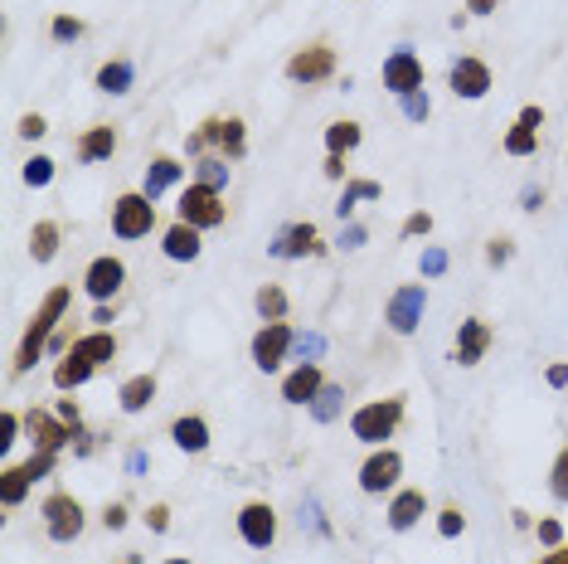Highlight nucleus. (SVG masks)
I'll return each instance as SVG.
<instances>
[{
	"instance_id": "603ef678",
	"label": "nucleus",
	"mask_w": 568,
	"mask_h": 564,
	"mask_svg": "<svg viewBox=\"0 0 568 564\" xmlns=\"http://www.w3.org/2000/svg\"><path fill=\"white\" fill-rule=\"evenodd\" d=\"M432 229V214H413L408 219V234H428Z\"/></svg>"
},
{
	"instance_id": "1a4fd4ad",
	"label": "nucleus",
	"mask_w": 568,
	"mask_h": 564,
	"mask_svg": "<svg viewBox=\"0 0 568 564\" xmlns=\"http://www.w3.org/2000/svg\"><path fill=\"white\" fill-rule=\"evenodd\" d=\"M335 74V54H330L326 44H306L292 54V64H287V78L292 83H321V78Z\"/></svg>"
},
{
	"instance_id": "8fccbe9b",
	"label": "nucleus",
	"mask_w": 568,
	"mask_h": 564,
	"mask_svg": "<svg viewBox=\"0 0 568 564\" xmlns=\"http://www.w3.org/2000/svg\"><path fill=\"white\" fill-rule=\"evenodd\" d=\"M505 258H510V239H491V263L501 268Z\"/></svg>"
},
{
	"instance_id": "7ed1b4c3",
	"label": "nucleus",
	"mask_w": 568,
	"mask_h": 564,
	"mask_svg": "<svg viewBox=\"0 0 568 564\" xmlns=\"http://www.w3.org/2000/svg\"><path fill=\"white\" fill-rule=\"evenodd\" d=\"M398 418H404V399H375L355 414V438L359 443H384V438H394Z\"/></svg>"
},
{
	"instance_id": "f704fd0d",
	"label": "nucleus",
	"mask_w": 568,
	"mask_h": 564,
	"mask_svg": "<svg viewBox=\"0 0 568 564\" xmlns=\"http://www.w3.org/2000/svg\"><path fill=\"white\" fill-rule=\"evenodd\" d=\"M505 151H510V156H530V151H534V127L515 122V127L505 131Z\"/></svg>"
},
{
	"instance_id": "5fc2aeb1",
	"label": "nucleus",
	"mask_w": 568,
	"mask_h": 564,
	"mask_svg": "<svg viewBox=\"0 0 568 564\" xmlns=\"http://www.w3.org/2000/svg\"><path fill=\"white\" fill-rule=\"evenodd\" d=\"M520 122H525V127H540L544 112H540V107H525V112H520Z\"/></svg>"
},
{
	"instance_id": "5701e85b",
	"label": "nucleus",
	"mask_w": 568,
	"mask_h": 564,
	"mask_svg": "<svg viewBox=\"0 0 568 564\" xmlns=\"http://www.w3.org/2000/svg\"><path fill=\"white\" fill-rule=\"evenodd\" d=\"M151 394H156V375L127 379V385H122V409H127V414H141V409L151 404Z\"/></svg>"
},
{
	"instance_id": "f8f14e48",
	"label": "nucleus",
	"mask_w": 568,
	"mask_h": 564,
	"mask_svg": "<svg viewBox=\"0 0 568 564\" xmlns=\"http://www.w3.org/2000/svg\"><path fill=\"white\" fill-rule=\"evenodd\" d=\"M122 282H127V268H122L117 258H92L88 263V278H83V287H88L92 302H112V297L122 292Z\"/></svg>"
},
{
	"instance_id": "37998d69",
	"label": "nucleus",
	"mask_w": 568,
	"mask_h": 564,
	"mask_svg": "<svg viewBox=\"0 0 568 564\" xmlns=\"http://www.w3.org/2000/svg\"><path fill=\"white\" fill-rule=\"evenodd\" d=\"M365 239H369V234H365V224H359V229L350 224V229L340 234V249H365Z\"/></svg>"
},
{
	"instance_id": "864d4df0",
	"label": "nucleus",
	"mask_w": 568,
	"mask_h": 564,
	"mask_svg": "<svg viewBox=\"0 0 568 564\" xmlns=\"http://www.w3.org/2000/svg\"><path fill=\"white\" fill-rule=\"evenodd\" d=\"M495 5H501V0H467V10H471V15H491Z\"/></svg>"
},
{
	"instance_id": "4d7b16f0",
	"label": "nucleus",
	"mask_w": 568,
	"mask_h": 564,
	"mask_svg": "<svg viewBox=\"0 0 568 564\" xmlns=\"http://www.w3.org/2000/svg\"><path fill=\"white\" fill-rule=\"evenodd\" d=\"M540 564H568V545H554V555H544Z\"/></svg>"
},
{
	"instance_id": "bb28decb",
	"label": "nucleus",
	"mask_w": 568,
	"mask_h": 564,
	"mask_svg": "<svg viewBox=\"0 0 568 564\" xmlns=\"http://www.w3.org/2000/svg\"><path fill=\"white\" fill-rule=\"evenodd\" d=\"M214 141H219V147H224V156H229V161H239L243 151H248V131H243V122H239V117L219 122V131H214Z\"/></svg>"
},
{
	"instance_id": "6e6d98bb",
	"label": "nucleus",
	"mask_w": 568,
	"mask_h": 564,
	"mask_svg": "<svg viewBox=\"0 0 568 564\" xmlns=\"http://www.w3.org/2000/svg\"><path fill=\"white\" fill-rule=\"evenodd\" d=\"M326 176H330V180H340V176H345V161L330 156V161H326Z\"/></svg>"
},
{
	"instance_id": "393cba45",
	"label": "nucleus",
	"mask_w": 568,
	"mask_h": 564,
	"mask_svg": "<svg viewBox=\"0 0 568 564\" xmlns=\"http://www.w3.org/2000/svg\"><path fill=\"white\" fill-rule=\"evenodd\" d=\"M54 253H59V224H35V229H29V258L49 263Z\"/></svg>"
},
{
	"instance_id": "3c124183",
	"label": "nucleus",
	"mask_w": 568,
	"mask_h": 564,
	"mask_svg": "<svg viewBox=\"0 0 568 564\" xmlns=\"http://www.w3.org/2000/svg\"><path fill=\"white\" fill-rule=\"evenodd\" d=\"M544 379H549L554 389H564V385H568V365H549V370H544Z\"/></svg>"
},
{
	"instance_id": "39448f33",
	"label": "nucleus",
	"mask_w": 568,
	"mask_h": 564,
	"mask_svg": "<svg viewBox=\"0 0 568 564\" xmlns=\"http://www.w3.org/2000/svg\"><path fill=\"white\" fill-rule=\"evenodd\" d=\"M292 326L287 322H267L263 331H257V341H253V361H257V370H282V361H287V351H292Z\"/></svg>"
},
{
	"instance_id": "79ce46f5",
	"label": "nucleus",
	"mask_w": 568,
	"mask_h": 564,
	"mask_svg": "<svg viewBox=\"0 0 568 564\" xmlns=\"http://www.w3.org/2000/svg\"><path fill=\"white\" fill-rule=\"evenodd\" d=\"M54 457H59V453H44V448H39V453L25 463V472H29V477H44V472L54 467Z\"/></svg>"
},
{
	"instance_id": "ea45409f",
	"label": "nucleus",
	"mask_w": 568,
	"mask_h": 564,
	"mask_svg": "<svg viewBox=\"0 0 568 564\" xmlns=\"http://www.w3.org/2000/svg\"><path fill=\"white\" fill-rule=\"evenodd\" d=\"M422 273H428V278L447 273V249H428V253H422Z\"/></svg>"
},
{
	"instance_id": "49530a36",
	"label": "nucleus",
	"mask_w": 568,
	"mask_h": 564,
	"mask_svg": "<svg viewBox=\"0 0 568 564\" xmlns=\"http://www.w3.org/2000/svg\"><path fill=\"white\" fill-rule=\"evenodd\" d=\"M20 137H44V117H39V112H29V117L20 122Z\"/></svg>"
},
{
	"instance_id": "9d476101",
	"label": "nucleus",
	"mask_w": 568,
	"mask_h": 564,
	"mask_svg": "<svg viewBox=\"0 0 568 564\" xmlns=\"http://www.w3.org/2000/svg\"><path fill=\"white\" fill-rule=\"evenodd\" d=\"M44 526H49L54 540H74L83 530V506L68 496V491H54V496L44 501Z\"/></svg>"
},
{
	"instance_id": "c85d7f7f",
	"label": "nucleus",
	"mask_w": 568,
	"mask_h": 564,
	"mask_svg": "<svg viewBox=\"0 0 568 564\" xmlns=\"http://www.w3.org/2000/svg\"><path fill=\"white\" fill-rule=\"evenodd\" d=\"M359 200H379V186H375V180H350V186H345V195H340V204H335V210H340V219H350Z\"/></svg>"
},
{
	"instance_id": "c03bdc74",
	"label": "nucleus",
	"mask_w": 568,
	"mask_h": 564,
	"mask_svg": "<svg viewBox=\"0 0 568 564\" xmlns=\"http://www.w3.org/2000/svg\"><path fill=\"white\" fill-rule=\"evenodd\" d=\"M540 540H544V545H559L564 526H559V520H540Z\"/></svg>"
},
{
	"instance_id": "aec40b11",
	"label": "nucleus",
	"mask_w": 568,
	"mask_h": 564,
	"mask_svg": "<svg viewBox=\"0 0 568 564\" xmlns=\"http://www.w3.org/2000/svg\"><path fill=\"white\" fill-rule=\"evenodd\" d=\"M170 438H175V448H185V453H204V448H209V424L185 414V418H175Z\"/></svg>"
},
{
	"instance_id": "0eeeda50",
	"label": "nucleus",
	"mask_w": 568,
	"mask_h": 564,
	"mask_svg": "<svg viewBox=\"0 0 568 564\" xmlns=\"http://www.w3.org/2000/svg\"><path fill=\"white\" fill-rule=\"evenodd\" d=\"M422 306H428V292H422L418 282H413V287H398V292L389 297L384 322L394 326L398 336H413V331H418V322H422Z\"/></svg>"
},
{
	"instance_id": "09e8293b",
	"label": "nucleus",
	"mask_w": 568,
	"mask_h": 564,
	"mask_svg": "<svg viewBox=\"0 0 568 564\" xmlns=\"http://www.w3.org/2000/svg\"><path fill=\"white\" fill-rule=\"evenodd\" d=\"M146 526L151 530H165V526H170V506H151L146 511Z\"/></svg>"
},
{
	"instance_id": "e433bc0d",
	"label": "nucleus",
	"mask_w": 568,
	"mask_h": 564,
	"mask_svg": "<svg viewBox=\"0 0 568 564\" xmlns=\"http://www.w3.org/2000/svg\"><path fill=\"white\" fill-rule=\"evenodd\" d=\"M83 35H88L83 20H74V15H59L54 20V39H59V44H74V39H83Z\"/></svg>"
},
{
	"instance_id": "7c9ffc66",
	"label": "nucleus",
	"mask_w": 568,
	"mask_h": 564,
	"mask_svg": "<svg viewBox=\"0 0 568 564\" xmlns=\"http://www.w3.org/2000/svg\"><path fill=\"white\" fill-rule=\"evenodd\" d=\"M326 147H330V156H345L350 147H359V122H335L326 131Z\"/></svg>"
},
{
	"instance_id": "a19ab883",
	"label": "nucleus",
	"mask_w": 568,
	"mask_h": 564,
	"mask_svg": "<svg viewBox=\"0 0 568 564\" xmlns=\"http://www.w3.org/2000/svg\"><path fill=\"white\" fill-rule=\"evenodd\" d=\"M15 438H20V418L5 409V414H0V448L10 453V443H15Z\"/></svg>"
},
{
	"instance_id": "423d86ee",
	"label": "nucleus",
	"mask_w": 568,
	"mask_h": 564,
	"mask_svg": "<svg viewBox=\"0 0 568 564\" xmlns=\"http://www.w3.org/2000/svg\"><path fill=\"white\" fill-rule=\"evenodd\" d=\"M180 224H194V229H214L224 224V204H219V190L209 186H190L180 195Z\"/></svg>"
},
{
	"instance_id": "a211bd4d",
	"label": "nucleus",
	"mask_w": 568,
	"mask_h": 564,
	"mask_svg": "<svg viewBox=\"0 0 568 564\" xmlns=\"http://www.w3.org/2000/svg\"><path fill=\"white\" fill-rule=\"evenodd\" d=\"M161 249H165V258L190 263V258H200L204 239H200V229H194V224H170V229H165V239H161Z\"/></svg>"
},
{
	"instance_id": "a18cd8bd",
	"label": "nucleus",
	"mask_w": 568,
	"mask_h": 564,
	"mask_svg": "<svg viewBox=\"0 0 568 564\" xmlns=\"http://www.w3.org/2000/svg\"><path fill=\"white\" fill-rule=\"evenodd\" d=\"M102 520H107V530H122V526H127V506H122V501H112Z\"/></svg>"
},
{
	"instance_id": "ddd939ff",
	"label": "nucleus",
	"mask_w": 568,
	"mask_h": 564,
	"mask_svg": "<svg viewBox=\"0 0 568 564\" xmlns=\"http://www.w3.org/2000/svg\"><path fill=\"white\" fill-rule=\"evenodd\" d=\"M398 477H404V457H398L394 448H379V453L359 467V487L365 491H389Z\"/></svg>"
},
{
	"instance_id": "cd10ccee",
	"label": "nucleus",
	"mask_w": 568,
	"mask_h": 564,
	"mask_svg": "<svg viewBox=\"0 0 568 564\" xmlns=\"http://www.w3.org/2000/svg\"><path fill=\"white\" fill-rule=\"evenodd\" d=\"M29 472L25 467H5V477H0V501H5V506H20V501H25V491H29Z\"/></svg>"
},
{
	"instance_id": "dca6fc26",
	"label": "nucleus",
	"mask_w": 568,
	"mask_h": 564,
	"mask_svg": "<svg viewBox=\"0 0 568 564\" xmlns=\"http://www.w3.org/2000/svg\"><path fill=\"white\" fill-rule=\"evenodd\" d=\"M321 389H326V379H321V365H316V361H302L292 375L282 379V399H287V404H312Z\"/></svg>"
},
{
	"instance_id": "2f4dec72",
	"label": "nucleus",
	"mask_w": 568,
	"mask_h": 564,
	"mask_svg": "<svg viewBox=\"0 0 568 564\" xmlns=\"http://www.w3.org/2000/svg\"><path fill=\"white\" fill-rule=\"evenodd\" d=\"M257 312H263V322H287V292L282 287H263L257 292Z\"/></svg>"
},
{
	"instance_id": "4be33fe9",
	"label": "nucleus",
	"mask_w": 568,
	"mask_h": 564,
	"mask_svg": "<svg viewBox=\"0 0 568 564\" xmlns=\"http://www.w3.org/2000/svg\"><path fill=\"white\" fill-rule=\"evenodd\" d=\"M422 491H398L394 496V506H389V526L394 530H408V526H418V516H422Z\"/></svg>"
},
{
	"instance_id": "c9c22d12",
	"label": "nucleus",
	"mask_w": 568,
	"mask_h": 564,
	"mask_svg": "<svg viewBox=\"0 0 568 564\" xmlns=\"http://www.w3.org/2000/svg\"><path fill=\"white\" fill-rule=\"evenodd\" d=\"M292 351L302 355V361H321V355H326V336H321V331H302V336L292 341Z\"/></svg>"
},
{
	"instance_id": "2eb2a0df",
	"label": "nucleus",
	"mask_w": 568,
	"mask_h": 564,
	"mask_svg": "<svg viewBox=\"0 0 568 564\" xmlns=\"http://www.w3.org/2000/svg\"><path fill=\"white\" fill-rule=\"evenodd\" d=\"M25 424H29V433H35V443L44 448V453H59V448H64V438H83V428H74L68 418H49L44 409H35Z\"/></svg>"
},
{
	"instance_id": "412c9836",
	"label": "nucleus",
	"mask_w": 568,
	"mask_h": 564,
	"mask_svg": "<svg viewBox=\"0 0 568 564\" xmlns=\"http://www.w3.org/2000/svg\"><path fill=\"white\" fill-rule=\"evenodd\" d=\"M112 151H117V131H112V127H92V131H83V137H78V156L83 161H107Z\"/></svg>"
},
{
	"instance_id": "c756f323",
	"label": "nucleus",
	"mask_w": 568,
	"mask_h": 564,
	"mask_svg": "<svg viewBox=\"0 0 568 564\" xmlns=\"http://www.w3.org/2000/svg\"><path fill=\"white\" fill-rule=\"evenodd\" d=\"M194 186H209V190H224V186H229V166H224V161H214V156L194 161Z\"/></svg>"
},
{
	"instance_id": "a878e982",
	"label": "nucleus",
	"mask_w": 568,
	"mask_h": 564,
	"mask_svg": "<svg viewBox=\"0 0 568 564\" xmlns=\"http://www.w3.org/2000/svg\"><path fill=\"white\" fill-rule=\"evenodd\" d=\"M180 161H170V156H156V161H151V176H146V195H151V200H156V195L161 190H170L175 186V180H180Z\"/></svg>"
},
{
	"instance_id": "b1692460",
	"label": "nucleus",
	"mask_w": 568,
	"mask_h": 564,
	"mask_svg": "<svg viewBox=\"0 0 568 564\" xmlns=\"http://www.w3.org/2000/svg\"><path fill=\"white\" fill-rule=\"evenodd\" d=\"M131 78H137V74H131L127 59H112V64H102V68H98V88H102V93H127Z\"/></svg>"
},
{
	"instance_id": "20e7f679",
	"label": "nucleus",
	"mask_w": 568,
	"mask_h": 564,
	"mask_svg": "<svg viewBox=\"0 0 568 564\" xmlns=\"http://www.w3.org/2000/svg\"><path fill=\"white\" fill-rule=\"evenodd\" d=\"M151 224H156L151 195H122V200L112 204V234H117V239H141V234H151Z\"/></svg>"
},
{
	"instance_id": "13d9d810",
	"label": "nucleus",
	"mask_w": 568,
	"mask_h": 564,
	"mask_svg": "<svg viewBox=\"0 0 568 564\" xmlns=\"http://www.w3.org/2000/svg\"><path fill=\"white\" fill-rule=\"evenodd\" d=\"M170 564H190V560H170Z\"/></svg>"
},
{
	"instance_id": "f3484780",
	"label": "nucleus",
	"mask_w": 568,
	"mask_h": 564,
	"mask_svg": "<svg viewBox=\"0 0 568 564\" xmlns=\"http://www.w3.org/2000/svg\"><path fill=\"white\" fill-rule=\"evenodd\" d=\"M452 93L457 98H486L491 93V68L481 59H457L452 64Z\"/></svg>"
},
{
	"instance_id": "de8ad7c7",
	"label": "nucleus",
	"mask_w": 568,
	"mask_h": 564,
	"mask_svg": "<svg viewBox=\"0 0 568 564\" xmlns=\"http://www.w3.org/2000/svg\"><path fill=\"white\" fill-rule=\"evenodd\" d=\"M462 526H467L462 511H442V536H462Z\"/></svg>"
},
{
	"instance_id": "58836bf2",
	"label": "nucleus",
	"mask_w": 568,
	"mask_h": 564,
	"mask_svg": "<svg viewBox=\"0 0 568 564\" xmlns=\"http://www.w3.org/2000/svg\"><path fill=\"white\" fill-rule=\"evenodd\" d=\"M404 117H408V122H422V117H428V93H422V88L404 98Z\"/></svg>"
},
{
	"instance_id": "bf43d9fd",
	"label": "nucleus",
	"mask_w": 568,
	"mask_h": 564,
	"mask_svg": "<svg viewBox=\"0 0 568 564\" xmlns=\"http://www.w3.org/2000/svg\"><path fill=\"white\" fill-rule=\"evenodd\" d=\"M131 564H137V560H131Z\"/></svg>"
},
{
	"instance_id": "4c0bfd02",
	"label": "nucleus",
	"mask_w": 568,
	"mask_h": 564,
	"mask_svg": "<svg viewBox=\"0 0 568 564\" xmlns=\"http://www.w3.org/2000/svg\"><path fill=\"white\" fill-rule=\"evenodd\" d=\"M549 491L559 501H568V448L559 453V463H554V477H549Z\"/></svg>"
},
{
	"instance_id": "f257e3e1",
	"label": "nucleus",
	"mask_w": 568,
	"mask_h": 564,
	"mask_svg": "<svg viewBox=\"0 0 568 564\" xmlns=\"http://www.w3.org/2000/svg\"><path fill=\"white\" fill-rule=\"evenodd\" d=\"M117 355V341H112V331H92V336H83V341L68 346V355L54 365V385L59 389H74L83 385L92 370H102V365Z\"/></svg>"
},
{
	"instance_id": "6e6552de",
	"label": "nucleus",
	"mask_w": 568,
	"mask_h": 564,
	"mask_svg": "<svg viewBox=\"0 0 568 564\" xmlns=\"http://www.w3.org/2000/svg\"><path fill=\"white\" fill-rule=\"evenodd\" d=\"M384 88H389V93H398V98H408V93H418V88H422V64H418L413 49H394V54L384 59Z\"/></svg>"
},
{
	"instance_id": "72a5a7b5",
	"label": "nucleus",
	"mask_w": 568,
	"mask_h": 564,
	"mask_svg": "<svg viewBox=\"0 0 568 564\" xmlns=\"http://www.w3.org/2000/svg\"><path fill=\"white\" fill-rule=\"evenodd\" d=\"M49 180H54V156H29L25 161V186L39 190V186H49Z\"/></svg>"
},
{
	"instance_id": "4468645a",
	"label": "nucleus",
	"mask_w": 568,
	"mask_h": 564,
	"mask_svg": "<svg viewBox=\"0 0 568 564\" xmlns=\"http://www.w3.org/2000/svg\"><path fill=\"white\" fill-rule=\"evenodd\" d=\"M306 253H321V234L316 224H287L272 239V258H306Z\"/></svg>"
},
{
	"instance_id": "473e14b6",
	"label": "nucleus",
	"mask_w": 568,
	"mask_h": 564,
	"mask_svg": "<svg viewBox=\"0 0 568 564\" xmlns=\"http://www.w3.org/2000/svg\"><path fill=\"white\" fill-rule=\"evenodd\" d=\"M340 399H345V394H340V385H326L321 394L312 399V418H316V424H330V418L340 414Z\"/></svg>"
},
{
	"instance_id": "f03ea898",
	"label": "nucleus",
	"mask_w": 568,
	"mask_h": 564,
	"mask_svg": "<svg viewBox=\"0 0 568 564\" xmlns=\"http://www.w3.org/2000/svg\"><path fill=\"white\" fill-rule=\"evenodd\" d=\"M64 306H68V287H54V292L39 302V312L29 316V331H25V341H20V351H15V370L20 375L35 370V361L44 355V346H49V336H54L59 316H64Z\"/></svg>"
},
{
	"instance_id": "9b49d317",
	"label": "nucleus",
	"mask_w": 568,
	"mask_h": 564,
	"mask_svg": "<svg viewBox=\"0 0 568 564\" xmlns=\"http://www.w3.org/2000/svg\"><path fill=\"white\" fill-rule=\"evenodd\" d=\"M239 536H243L253 550H267V545H272L277 516H272V506H267V501H248V506L239 511Z\"/></svg>"
},
{
	"instance_id": "6ab92c4d",
	"label": "nucleus",
	"mask_w": 568,
	"mask_h": 564,
	"mask_svg": "<svg viewBox=\"0 0 568 564\" xmlns=\"http://www.w3.org/2000/svg\"><path fill=\"white\" fill-rule=\"evenodd\" d=\"M486 346H491V326L486 322H462V336H457V365H477L481 355H486Z\"/></svg>"
}]
</instances>
